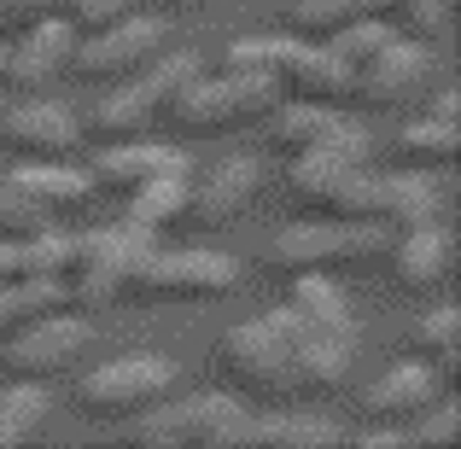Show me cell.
I'll return each instance as SVG.
<instances>
[{"instance_id":"6da1fadb","label":"cell","mask_w":461,"mask_h":449,"mask_svg":"<svg viewBox=\"0 0 461 449\" xmlns=\"http://www.w3.org/2000/svg\"><path fill=\"white\" fill-rule=\"evenodd\" d=\"M251 415L234 391H193V397H158L129 420V438L147 449H251Z\"/></svg>"},{"instance_id":"7a4b0ae2","label":"cell","mask_w":461,"mask_h":449,"mask_svg":"<svg viewBox=\"0 0 461 449\" xmlns=\"http://www.w3.org/2000/svg\"><path fill=\"white\" fill-rule=\"evenodd\" d=\"M158 234H140L135 222L117 228H94V234H70V269H65V292L82 310H112V303L135 298V281L147 269Z\"/></svg>"},{"instance_id":"3957f363","label":"cell","mask_w":461,"mask_h":449,"mask_svg":"<svg viewBox=\"0 0 461 449\" xmlns=\"http://www.w3.org/2000/svg\"><path fill=\"white\" fill-rule=\"evenodd\" d=\"M216 362H222V373L246 397L304 403L298 397V368H293V315H286V303L269 315H251V321L228 327L222 345H216Z\"/></svg>"},{"instance_id":"277c9868","label":"cell","mask_w":461,"mask_h":449,"mask_svg":"<svg viewBox=\"0 0 461 449\" xmlns=\"http://www.w3.org/2000/svg\"><path fill=\"white\" fill-rule=\"evenodd\" d=\"M199 53H158L140 76L129 82H112V94H105L100 105H94V135H112V140H129V135H147V129H164L169 117H176V100L193 88V76H199Z\"/></svg>"},{"instance_id":"5b68a950","label":"cell","mask_w":461,"mask_h":449,"mask_svg":"<svg viewBox=\"0 0 461 449\" xmlns=\"http://www.w3.org/2000/svg\"><path fill=\"white\" fill-rule=\"evenodd\" d=\"M368 164H374V135L357 117H345L327 140L286 157V199L310 216H345V199Z\"/></svg>"},{"instance_id":"8992f818","label":"cell","mask_w":461,"mask_h":449,"mask_svg":"<svg viewBox=\"0 0 461 449\" xmlns=\"http://www.w3.org/2000/svg\"><path fill=\"white\" fill-rule=\"evenodd\" d=\"M281 82L263 76V70H222V76H193V88L176 100L169 129H187V135H234V129H258L263 117L281 105Z\"/></svg>"},{"instance_id":"52a82bcc","label":"cell","mask_w":461,"mask_h":449,"mask_svg":"<svg viewBox=\"0 0 461 449\" xmlns=\"http://www.w3.org/2000/svg\"><path fill=\"white\" fill-rule=\"evenodd\" d=\"M176 391V368L158 350H123L77 380V415L82 420H135L158 397Z\"/></svg>"},{"instance_id":"ba28073f","label":"cell","mask_w":461,"mask_h":449,"mask_svg":"<svg viewBox=\"0 0 461 449\" xmlns=\"http://www.w3.org/2000/svg\"><path fill=\"white\" fill-rule=\"evenodd\" d=\"M392 251V228L380 222H357V216H310V222L286 228L269 246V257L281 269L304 274V269H350V263H368Z\"/></svg>"},{"instance_id":"9c48e42d","label":"cell","mask_w":461,"mask_h":449,"mask_svg":"<svg viewBox=\"0 0 461 449\" xmlns=\"http://www.w3.org/2000/svg\"><path fill=\"white\" fill-rule=\"evenodd\" d=\"M234 286H240V257H228V251L152 246L147 269L135 281V298H147V303H211V298H228Z\"/></svg>"},{"instance_id":"30bf717a","label":"cell","mask_w":461,"mask_h":449,"mask_svg":"<svg viewBox=\"0 0 461 449\" xmlns=\"http://www.w3.org/2000/svg\"><path fill=\"white\" fill-rule=\"evenodd\" d=\"M164 47H169V23L147 18V12H129V18L105 23V30H94V35H77L70 70H77L82 82H105V88H112V82L140 76Z\"/></svg>"},{"instance_id":"8fae6325","label":"cell","mask_w":461,"mask_h":449,"mask_svg":"<svg viewBox=\"0 0 461 449\" xmlns=\"http://www.w3.org/2000/svg\"><path fill=\"white\" fill-rule=\"evenodd\" d=\"M432 82H438L432 41H415V35L397 30L392 41H385L380 53H374L368 65L357 70V88H350V100L368 105V112H403V105H415L420 94H432Z\"/></svg>"},{"instance_id":"7c38bea8","label":"cell","mask_w":461,"mask_h":449,"mask_svg":"<svg viewBox=\"0 0 461 449\" xmlns=\"http://www.w3.org/2000/svg\"><path fill=\"white\" fill-rule=\"evenodd\" d=\"M263 70L281 82L286 100H315V105H350V76L321 41H304V35H263Z\"/></svg>"},{"instance_id":"4fadbf2b","label":"cell","mask_w":461,"mask_h":449,"mask_svg":"<svg viewBox=\"0 0 461 449\" xmlns=\"http://www.w3.org/2000/svg\"><path fill=\"white\" fill-rule=\"evenodd\" d=\"M88 345H94V321L53 310V315H35L30 327H18L12 338H0V356L18 380H65L88 356Z\"/></svg>"},{"instance_id":"5bb4252c","label":"cell","mask_w":461,"mask_h":449,"mask_svg":"<svg viewBox=\"0 0 461 449\" xmlns=\"http://www.w3.org/2000/svg\"><path fill=\"white\" fill-rule=\"evenodd\" d=\"M82 147V123L70 105L47 94H6L0 105V152L12 157H70Z\"/></svg>"},{"instance_id":"9a60e30c","label":"cell","mask_w":461,"mask_h":449,"mask_svg":"<svg viewBox=\"0 0 461 449\" xmlns=\"http://www.w3.org/2000/svg\"><path fill=\"white\" fill-rule=\"evenodd\" d=\"M70 58H77V30L65 18H41V23L12 35L6 58H0V88L6 94H47L53 82H65Z\"/></svg>"},{"instance_id":"2e32d148","label":"cell","mask_w":461,"mask_h":449,"mask_svg":"<svg viewBox=\"0 0 461 449\" xmlns=\"http://www.w3.org/2000/svg\"><path fill=\"white\" fill-rule=\"evenodd\" d=\"M263 187H269V164L263 157H228L211 175L187 181V216L199 228H228L234 216H246L258 204Z\"/></svg>"},{"instance_id":"e0dca14e","label":"cell","mask_w":461,"mask_h":449,"mask_svg":"<svg viewBox=\"0 0 461 449\" xmlns=\"http://www.w3.org/2000/svg\"><path fill=\"white\" fill-rule=\"evenodd\" d=\"M6 181H12V193H23V199L47 216V222H53V216H77L100 199L94 175L77 169L70 157H18V164L6 169Z\"/></svg>"},{"instance_id":"ac0fdd59","label":"cell","mask_w":461,"mask_h":449,"mask_svg":"<svg viewBox=\"0 0 461 449\" xmlns=\"http://www.w3.org/2000/svg\"><path fill=\"white\" fill-rule=\"evenodd\" d=\"M176 169H193L181 147L152 140V135H129V140H112V147L94 157L88 175H94L100 193H123L129 199L135 187H147V181H158V175H176Z\"/></svg>"},{"instance_id":"d6986e66","label":"cell","mask_w":461,"mask_h":449,"mask_svg":"<svg viewBox=\"0 0 461 449\" xmlns=\"http://www.w3.org/2000/svg\"><path fill=\"white\" fill-rule=\"evenodd\" d=\"M392 274L403 292L427 298V292H444L450 286V269H456V234L444 222H427V228H403L392 234Z\"/></svg>"},{"instance_id":"ffe728a7","label":"cell","mask_w":461,"mask_h":449,"mask_svg":"<svg viewBox=\"0 0 461 449\" xmlns=\"http://www.w3.org/2000/svg\"><path fill=\"white\" fill-rule=\"evenodd\" d=\"M438 403V368L432 362H397L368 385V420H415Z\"/></svg>"},{"instance_id":"44dd1931","label":"cell","mask_w":461,"mask_h":449,"mask_svg":"<svg viewBox=\"0 0 461 449\" xmlns=\"http://www.w3.org/2000/svg\"><path fill=\"white\" fill-rule=\"evenodd\" d=\"M339 123H345V112H339V105H315V100H281L269 117H263V129H269V147L281 152V157L310 152L315 140H327Z\"/></svg>"},{"instance_id":"7402d4cb","label":"cell","mask_w":461,"mask_h":449,"mask_svg":"<svg viewBox=\"0 0 461 449\" xmlns=\"http://www.w3.org/2000/svg\"><path fill=\"white\" fill-rule=\"evenodd\" d=\"M397 164L403 169H432V175H450L461 157V123H444V117H415V123L397 129L392 140Z\"/></svg>"},{"instance_id":"603a6c76","label":"cell","mask_w":461,"mask_h":449,"mask_svg":"<svg viewBox=\"0 0 461 449\" xmlns=\"http://www.w3.org/2000/svg\"><path fill=\"white\" fill-rule=\"evenodd\" d=\"M350 432L333 427L327 415H310V409H275V415H251V444L269 449H339Z\"/></svg>"},{"instance_id":"cb8c5ba5","label":"cell","mask_w":461,"mask_h":449,"mask_svg":"<svg viewBox=\"0 0 461 449\" xmlns=\"http://www.w3.org/2000/svg\"><path fill=\"white\" fill-rule=\"evenodd\" d=\"M47 415H53V391H47V380L6 385V391H0V449L30 444L35 432L47 427Z\"/></svg>"},{"instance_id":"d4e9b609","label":"cell","mask_w":461,"mask_h":449,"mask_svg":"<svg viewBox=\"0 0 461 449\" xmlns=\"http://www.w3.org/2000/svg\"><path fill=\"white\" fill-rule=\"evenodd\" d=\"M187 181H193V169H176V175H158V181H147V187H135L129 193V216L123 222H135L140 234H164L169 222L187 216Z\"/></svg>"},{"instance_id":"484cf974","label":"cell","mask_w":461,"mask_h":449,"mask_svg":"<svg viewBox=\"0 0 461 449\" xmlns=\"http://www.w3.org/2000/svg\"><path fill=\"white\" fill-rule=\"evenodd\" d=\"M70 310L65 281H47V274H30V281H6L0 286V338H12L18 327H30L35 315Z\"/></svg>"},{"instance_id":"4316f807","label":"cell","mask_w":461,"mask_h":449,"mask_svg":"<svg viewBox=\"0 0 461 449\" xmlns=\"http://www.w3.org/2000/svg\"><path fill=\"white\" fill-rule=\"evenodd\" d=\"M409 350L420 362H432V368H456L461 362V310L456 303H432L415 321V333H409Z\"/></svg>"},{"instance_id":"83f0119b","label":"cell","mask_w":461,"mask_h":449,"mask_svg":"<svg viewBox=\"0 0 461 449\" xmlns=\"http://www.w3.org/2000/svg\"><path fill=\"white\" fill-rule=\"evenodd\" d=\"M392 35H397V23H392V18H350L345 30H333L321 47H327V53H333L339 65L350 70V76H357V70L368 65V58L380 53V47L392 41Z\"/></svg>"},{"instance_id":"f1b7e54d","label":"cell","mask_w":461,"mask_h":449,"mask_svg":"<svg viewBox=\"0 0 461 449\" xmlns=\"http://www.w3.org/2000/svg\"><path fill=\"white\" fill-rule=\"evenodd\" d=\"M350 18H374L368 0H298V6H293V35H304V41H327V35L345 30Z\"/></svg>"},{"instance_id":"f546056e","label":"cell","mask_w":461,"mask_h":449,"mask_svg":"<svg viewBox=\"0 0 461 449\" xmlns=\"http://www.w3.org/2000/svg\"><path fill=\"white\" fill-rule=\"evenodd\" d=\"M392 23L415 41H438L450 30V0H392Z\"/></svg>"},{"instance_id":"4dcf8cb0","label":"cell","mask_w":461,"mask_h":449,"mask_svg":"<svg viewBox=\"0 0 461 449\" xmlns=\"http://www.w3.org/2000/svg\"><path fill=\"white\" fill-rule=\"evenodd\" d=\"M129 12H140V0H59V18L77 35H94V30H105V23L129 18Z\"/></svg>"},{"instance_id":"1f68e13d","label":"cell","mask_w":461,"mask_h":449,"mask_svg":"<svg viewBox=\"0 0 461 449\" xmlns=\"http://www.w3.org/2000/svg\"><path fill=\"white\" fill-rule=\"evenodd\" d=\"M461 438V409L456 403H432L427 409V420L415 415V427H409V444H420V449H438V444H456Z\"/></svg>"},{"instance_id":"d6a6232c","label":"cell","mask_w":461,"mask_h":449,"mask_svg":"<svg viewBox=\"0 0 461 449\" xmlns=\"http://www.w3.org/2000/svg\"><path fill=\"white\" fill-rule=\"evenodd\" d=\"M47 216L35 211L30 199H23V193H12V181L0 175V239H18V234H35V228H41Z\"/></svg>"},{"instance_id":"836d02e7","label":"cell","mask_w":461,"mask_h":449,"mask_svg":"<svg viewBox=\"0 0 461 449\" xmlns=\"http://www.w3.org/2000/svg\"><path fill=\"white\" fill-rule=\"evenodd\" d=\"M6 281H30V246H23V234L0 239V286Z\"/></svg>"},{"instance_id":"e575fe53","label":"cell","mask_w":461,"mask_h":449,"mask_svg":"<svg viewBox=\"0 0 461 449\" xmlns=\"http://www.w3.org/2000/svg\"><path fill=\"white\" fill-rule=\"evenodd\" d=\"M345 444H357V449H409V432L403 427H362V432H350Z\"/></svg>"},{"instance_id":"d590c367","label":"cell","mask_w":461,"mask_h":449,"mask_svg":"<svg viewBox=\"0 0 461 449\" xmlns=\"http://www.w3.org/2000/svg\"><path fill=\"white\" fill-rule=\"evenodd\" d=\"M432 88H438V82H432ZM427 117H444V123H461V94L456 88H438L432 94V112Z\"/></svg>"},{"instance_id":"8d00e7d4","label":"cell","mask_w":461,"mask_h":449,"mask_svg":"<svg viewBox=\"0 0 461 449\" xmlns=\"http://www.w3.org/2000/svg\"><path fill=\"white\" fill-rule=\"evenodd\" d=\"M176 6H181V12H204V6H211V0H176Z\"/></svg>"},{"instance_id":"74e56055","label":"cell","mask_w":461,"mask_h":449,"mask_svg":"<svg viewBox=\"0 0 461 449\" xmlns=\"http://www.w3.org/2000/svg\"><path fill=\"white\" fill-rule=\"evenodd\" d=\"M0 105H6V88H0Z\"/></svg>"}]
</instances>
